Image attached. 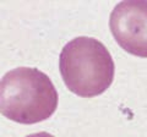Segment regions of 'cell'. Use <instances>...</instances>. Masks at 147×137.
<instances>
[{
    "mask_svg": "<svg viewBox=\"0 0 147 137\" xmlns=\"http://www.w3.org/2000/svg\"><path fill=\"white\" fill-rule=\"evenodd\" d=\"M59 70L72 93L92 98L110 87L115 66L102 42L92 37H77L64 45L59 56Z\"/></svg>",
    "mask_w": 147,
    "mask_h": 137,
    "instance_id": "obj_2",
    "label": "cell"
},
{
    "mask_svg": "<svg viewBox=\"0 0 147 137\" xmlns=\"http://www.w3.org/2000/svg\"><path fill=\"white\" fill-rule=\"evenodd\" d=\"M58 108V92L52 80L38 68L17 67L6 72L0 85V111L9 120L37 124Z\"/></svg>",
    "mask_w": 147,
    "mask_h": 137,
    "instance_id": "obj_1",
    "label": "cell"
},
{
    "mask_svg": "<svg viewBox=\"0 0 147 137\" xmlns=\"http://www.w3.org/2000/svg\"><path fill=\"white\" fill-rule=\"evenodd\" d=\"M26 137H54V136L48 134V132H37V134H32Z\"/></svg>",
    "mask_w": 147,
    "mask_h": 137,
    "instance_id": "obj_4",
    "label": "cell"
},
{
    "mask_svg": "<svg viewBox=\"0 0 147 137\" xmlns=\"http://www.w3.org/2000/svg\"><path fill=\"white\" fill-rule=\"evenodd\" d=\"M109 28L129 54L147 58V1H121L113 9Z\"/></svg>",
    "mask_w": 147,
    "mask_h": 137,
    "instance_id": "obj_3",
    "label": "cell"
}]
</instances>
